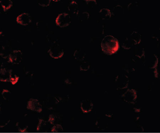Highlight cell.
<instances>
[{
    "mask_svg": "<svg viewBox=\"0 0 160 133\" xmlns=\"http://www.w3.org/2000/svg\"><path fill=\"white\" fill-rule=\"evenodd\" d=\"M56 22L57 24L60 27L68 26L71 22L70 17L68 14H61L57 18Z\"/></svg>",
    "mask_w": 160,
    "mask_h": 133,
    "instance_id": "obj_2",
    "label": "cell"
},
{
    "mask_svg": "<svg viewBox=\"0 0 160 133\" xmlns=\"http://www.w3.org/2000/svg\"><path fill=\"white\" fill-rule=\"evenodd\" d=\"M0 3L4 11L8 10L12 6V2L10 0H2Z\"/></svg>",
    "mask_w": 160,
    "mask_h": 133,
    "instance_id": "obj_5",
    "label": "cell"
},
{
    "mask_svg": "<svg viewBox=\"0 0 160 133\" xmlns=\"http://www.w3.org/2000/svg\"><path fill=\"white\" fill-rule=\"evenodd\" d=\"M22 53L20 50H14L10 55V60L14 63L19 62L21 59Z\"/></svg>",
    "mask_w": 160,
    "mask_h": 133,
    "instance_id": "obj_4",
    "label": "cell"
},
{
    "mask_svg": "<svg viewBox=\"0 0 160 133\" xmlns=\"http://www.w3.org/2000/svg\"><path fill=\"white\" fill-rule=\"evenodd\" d=\"M17 21L18 23L25 26L29 25L32 22V18L29 13L24 12L17 17Z\"/></svg>",
    "mask_w": 160,
    "mask_h": 133,
    "instance_id": "obj_3",
    "label": "cell"
},
{
    "mask_svg": "<svg viewBox=\"0 0 160 133\" xmlns=\"http://www.w3.org/2000/svg\"><path fill=\"white\" fill-rule=\"evenodd\" d=\"M102 50L106 53L109 55L113 54L118 50V40L111 36H108L102 40Z\"/></svg>",
    "mask_w": 160,
    "mask_h": 133,
    "instance_id": "obj_1",
    "label": "cell"
}]
</instances>
